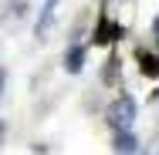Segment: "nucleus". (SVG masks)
Segmentation results:
<instances>
[{
    "label": "nucleus",
    "mask_w": 159,
    "mask_h": 155,
    "mask_svg": "<svg viewBox=\"0 0 159 155\" xmlns=\"http://www.w3.org/2000/svg\"><path fill=\"white\" fill-rule=\"evenodd\" d=\"M81 67H85V47H81V44H71V47L64 51V71H68V74H78Z\"/></svg>",
    "instance_id": "20e7f679"
},
{
    "label": "nucleus",
    "mask_w": 159,
    "mask_h": 155,
    "mask_svg": "<svg viewBox=\"0 0 159 155\" xmlns=\"http://www.w3.org/2000/svg\"><path fill=\"white\" fill-rule=\"evenodd\" d=\"M58 3H61V0H44V7H41V14H37V24H34V37H37V41L48 37L51 24H54V10H58Z\"/></svg>",
    "instance_id": "f03ea898"
},
{
    "label": "nucleus",
    "mask_w": 159,
    "mask_h": 155,
    "mask_svg": "<svg viewBox=\"0 0 159 155\" xmlns=\"http://www.w3.org/2000/svg\"><path fill=\"white\" fill-rule=\"evenodd\" d=\"M152 34H156V37H159V17H156V20H152Z\"/></svg>",
    "instance_id": "1a4fd4ad"
},
{
    "label": "nucleus",
    "mask_w": 159,
    "mask_h": 155,
    "mask_svg": "<svg viewBox=\"0 0 159 155\" xmlns=\"http://www.w3.org/2000/svg\"><path fill=\"white\" fill-rule=\"evenodd\" d=\"M112 152H115V155H135V152H139V138H135L129 128L115 131V138H112Z\"/></svg>",
    "instance_id": "7ed1b4c3"
},
{
    "label": "nucleus",
    "mask_w": 159,
    "mask_h": 155,
    "mask_svg": "<svg viewBox=\"0 0 159 155\" xmlns=\"http://www.w3.org/2000/svg\"><path fill=\"white\" fill-rule=\"evenodd\" d=\"M3 135H7V125H3V118H0V145H3Z\"/></svg>",
    "instance_id": "6e6552de"
},
{
    "label": "nucleus",
    "mask_w": 159,
    "mask_h": 155,
    "mask_svg": "<svg viewBox=\"0 0 159 155\" xmlns=\"http://www.w3.org/2000/svg\"><path fill=\"white\" fill-rule=\"evenodd\" d=\"M3 88H7V71L0 67V98H3Z\"/></svg>",
    "instance_id": "0eeeda50"
},
{
    "label": "nucleus",
    "mask_w": 159,
    "mask_h": 155,
    "mask_svg": "<svg viewBox=\"0 0 159 155\" xmlns=\"http://www.w3.org/2000/svg\"><path fill=\"white\" fill-rule=\"evenodd\" d=\"M115 37H119V24H115V20H102L95 27V41L98 44H108V41H115Z\"/></svg>",
    "instance_id": "39448f33"
},
{
    "label": "nucleus",
    "mask_w": 159,
    "mask_h": 155,
    "mask_svg": "<svg viewBox=\"0 0 159 155\" xmlns=\"http://www.w3.org/2000/svg\"><path fill=\"white\" fill-rule=\"evenodd\" d=\"M139 61H142V74H159V58H149L146 51H139Z\"/></svg>",
    "instance_id": "423d86ee"
},
{
    "label": "nucleus",
    "mask_w": 159,
    "mask_h": 155,
    "mask_svg": "<svg viewBox=\"0 0 159 155\" xmlns=\"http://www.w3.org/2000/svg\"><path fill=\"white\" fill-rule=\"evenodd\" d=\"M135 115H139V105H135V98H132V94H119V98L108 105V122L115 125V131L132 128Z\"/></svg>",
    "instance_id": "f257e3e1"
}]
</instances>
